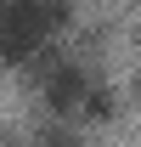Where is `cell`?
Here are the masks:
<instances>
[{
  "mask_svg": "<svg viewBox=\"0 0 141 147\" xmlns=\"http://www.w3.org/2000/svg\"><path fill=\"white\" fill-rule=\"evenodd\" d=\"M68 23L62 0H0V62H28Z\"/></svg>",
  "mask_w": 141,
  "mask_h": 147,
  "instance_id": "cell-1",
  "label": "cell"
},
{
  "mask_svg": "<svg viewBox=\"0 0 141 147\" xmlns=\"http://www.w3.org/2000/svg\"><path fill=\"white\" fill-rule=\"evenodd\" d=\"M40 85H45V102H51L56 113H107V91L79 62H45Z\"/></svg>",
  "mask_w": 141,
  "mask_h": 147,
  "instance_id": "cell-2",
  "label": "cell"
},
{
  "mask_svg": "<svg viewBox=\"0 0 141 147\" xmlns=\"http://www.w3.org/2000/svg\"><path fill=\"white\" fill-rule=\"evenodd\" d=\"M0 147H11V142H0Z\"/></svg>",
  "mask_w": 141,
  "mask_h": 147,
  "instance_id": "cell-3",
  "label": "cell"
}]
</instances>
